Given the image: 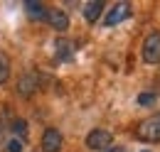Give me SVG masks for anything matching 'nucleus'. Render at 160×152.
Returning a JSON list of instances; mask_svg holds the SVG:
<instances>
[{
  "instance_id": "obj_1",
  "label": "nucleus",
  "mask_w": 160,
  "mask_h": 152,
  "mask_svg": "<svg viewBox=\"0 0 160 152\" xmlns=\"http://www.w3.org/2000/svg\"><path fill=\"white\" fill-rule=\"evenodd\" d=\"M136 137L143 142H160V115H148L136 128Z\"/></svg>"
},
{
  "instance_id": "obj_2",
  "label": "nucleus",
  "mask_w": 160,
  "mask_h": 152,
  "mask_svg": "<svg viewBox=\"0 0 160 152\" xmlns=\"http://www.w3.org/2000/svg\"><path fill=\"white\" fill-rule=\"evenodd\" d=\"M143 61L160 64V32H150L143 42Z\"/></svg>"
},
{
  "instance_id": "obj_3",
  "label": "nucleus",
  "mask_w": 160,
  "mask_h": 152,
  "mask_svg": "<svg viewBox=\"0 0 160 152\" xmlns=\"http://www.w3.org/2000/svg\"><path fill=\"white\" fill-rule=\"evenodd\" d=\"M111 142H113V135L108 130H103V128H96V130H91L86 135V147L89 150H103L106 152L111 147Z\"/></svg>"
},
{
  "instance_id": "obj_4",
  "label": "nucleus",
  "mask_w": 160,
  "mask_h": 152,
  "mask_svg": "<svg viewBox=\"0 0 160 152\" xmlns=\"http://www.w3.org/2000/svg\"><path fill=\"white\" fill-rule=\"evenodd\" d=\"M131 17V5L128 2H116L111 10H108V15L103 17V25L106 27H113V25H118V22H123V20Z\"/></svg>"
},
{
  "instance_id": "obj_5",
  "label": "nucleus",
  "mask_w": 160,
  "mask_h": 152,
  "mask_svg": "<svg viewBox=\"0 0 160 152\" xmlns=\"http://www.w3.org/2000/svg\"><path fill=\"white\" fill-rule=\"evenodd\" d=\"M62 142H64V137L57 128H47L44 135H42V150L44 152H59L62 150Z\"/></svg>"
},
{
  "instance_id": "obj_6",
  "label": "nucleus",
  "mask_w": 160,
  "mask_h": 152,
  "mask_svg": "<svg viewBox=\"0 0 160 152\" xmlns=\"http://www.w3.org/2000/svg\"><path fill=\"white\" fill-rule=\"evenodd\" d=\"M37 88H40V76L37 74L30 71V74L20 76V81H18V93L20 96H25V98H27V96H35Z\"/></svg>"
},
{
  "instance_id": "obj_7",
  "label": "nucleus",
  "mask_w": 160,
  "mask_h": 152,
  "mask_svg": "<svg viewBox=\"0 0 160 152\" xmlns=\"http://www.w3.org/2000/svg\"><path fill=\"white\" fill-rule=\"evenodd\" d=\"M25 12H27L30 20L42 22V20H47V15H49V7L42 5V2H25Z\"/></svg>"
},
{
  "instance_id": "obj_8",
  "label": "nucleus",
  "mask_w": 160,
  "mask_h": 152,
  "mask_svg": "<svg viewBox=\"0 0 160 152\" xmlns=\"http://www.w3.org/2000/svg\"><path fill=\"white\" fill-rule=\"evenodd\" d=\"M47 22H49L57 32H67V30H69V17H67V12H62V10H49Z\"/></svg>"
},
{
  "instance_id": "obj_9",
  "label": "nucleus",
  "mask_w": 160,
  "mask_h": 152,
  "mask_svg": "<svg viewBox=\"0 0 160 152\" xmlns=\"http://www.w3.org/2000/svg\"><path fill=\"white\" fill-rule=\"evenodd\" d=\"M103 12V2L101 0H94V2H86L84 5V20L86 22H96Z\"/></svg>"
},
{
  "instance_id": "obj_10",
  "label": "nucleus",
  "mask_w": 160,
  "mask_h": 152,
  "mask_svg": "<svg viewBox=\"0 0 160 152\" xmlns=\"http://www.w3.org/2000/svg\"><path fill=\"white\" fill-rule=\"evenodd\" d=\"M57 54H59V59L69 61V59L74 57V44L69 39H57Z\"/></svg>"
},
{
  "instance_id": "obj_11",
  "label": "nucleus",
  "mask_w": 160,
  "mask_h": 152,
  "mask_svg": "<svg viewBox=\"0 0 160 152\" xmlns=\"http://www.w3.org/2000/svg\"><path fill=\"white\" fill-rule=\"evenodd\" d=\"M8 76H10V61L5 54H0V83H5Z\"/></svg>"
},
{
  "instance_id": "obj_12",
  "label": "nucleus",
  "mask_w": 160,
  "mask_h": 152,
  "mask_svg": "<svg viewBox=\"0 0 160 152\" xmlns=\"http://www.w3.org/2000/svg\"><path fill=\"white\" fill-rule=\"evenodd\" d=\"M12 133L18 135V140H25L27 137V123L25 120H15L12 123Z\"/></svg>"
},
{
  "instance_id": "obj_13",
  "label": "nucleus",
  "mask_w": 160,
  "mask_h": 152,
  "mask_svg": "<svg viewBox=\"0 0 160 152\" xmlns=\"http://www.w3.org/2000/svg\"><path fill=\"white\" fill-rule=\"evenodd\" d=\"M138 103H140V106H153V103H155V93H150V91H143V93L138 96Z\"/></svg>"
},
{
  "instance_id": "obj_14",
  "label": "nucleus",
  "mask_w": 160,
  "mask_h": 152,
  "mask_svg": "<svg viewBox=\"0 0 160 152\" xmlns=\"http://www.w3.org/2000/svg\"><path fill=\"white\" fill-rule=\"evenodd\" d=\"M8 152H22V140H18V137L8 140Z\"/></svg>"
},
{
  "instance_id": "obj_15",
  "label": "nucleus",
  "mask_w": 160,
  "mask_h": 152,
  "mask_svg": "<svg viewBox=\"0 0 160 152\" xmlns=\"http://www.w3.org/2000/svg\"><path fill=\"white\" fill-rule=\"evenodd\" d=\"M106 152H123V150H121V147H108Z\"/></svg>"
},
{
  "instance_id": "obj_16",
  "label": "nucleus",
  "mask_w": 160,
  "mask_h": 152,
  "mask_svg": "<svg viewBox=\"0 0 160 152\" xmlns=\"http://www.w3.org/2000/svg\"><path fill=\"white\" fill-rule=\"evenodd\" d=\"M145 152H148V150H145Z\"/></svg>"
}]
</instances>
